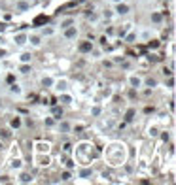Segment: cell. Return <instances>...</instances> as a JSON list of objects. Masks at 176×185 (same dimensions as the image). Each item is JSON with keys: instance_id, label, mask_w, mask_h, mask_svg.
Listing matches in <instances>:
<instances>
[{"instance_id": "1", "label": "cell", "mask_w": 176, "mask_h": 185, "mask_svg": "<svg viewBox=\"0 0 176 185\" xmlns=\"http://www.w3.org/2000/svg\"><path fill=\"white\" fill-rule=\"evenodd\" d=\"M104 159L110 166H121L127 160V146L123 142H112L106 146Z\"/></svg>"}, {"instance_id": "2", "label": "cell", "mask_w": 176, "mask_h": 185, "mask_svg": "<svg viewBox=\"0 0 176 185\" xmlns=\"http://www.w3.org/2000/svg\"><path fill=\"white\" fill-rule=\"evenodd\" d=\"M55 92H66L70 89V81L66 78H61V79H55L53 81V87H51Z\"/></svg>"}, {"instance_id": "3", "label": "cell", "mask_w": 176, "mask_h": 185, "mask_svg": "<svg viewBox=\"0 0 176 185\" xmlns=\"http://www.w3.org/2000/svg\"><path fill=\"white\" fill-rule=\"evenodd\" d=\"M127 83H129V87L131 89H140V87H144V83H142V78L138 74H129L127 76Z\"/></svg>"}, {"instance_id": "4", "label": "cell", "mask_w": 176, "mask_h": 185, "mask_svg": "<svg viewBox=\"0 0 176 185\" xmlns=\"http://www.w3.org/2000/svg\"><path fill=\"white\" fill-rule=\"evenodd\" d=\"M34 163L38 164V166H49L51 159H49V153H34Z\"/></svg>"}, {"instance_id": "5", "label": "cell", "mask_w": 176, "mask_h": 185, "mask_svg": "<svg viewBox=\"0 0 176 185\" xmlns=\"http://www.w3.org/2000/svg\"><path fill=\"white\" fill-rule=\"evenodd\" d=\"M13 43L19 46V47L27 46V43H29V34H27V32H17V34H13Z\"/></svg>"}, {"instance_id": "6", "label": "cell", "mask_w": 176, "mask_h": 185, "mask_svg": "<svg viewBox=\"0 0 176 185\" xmlns=\"http://www.w3.org/2000/svg\"><path fill=\"white\" fill-rule=\"evenodd\" d=\"M95 176V170L93 168H87V166H82L78 170V178L80 179H83V181H87V179H91Z\"/></svg>"}, {"instance_id": "7", "label": "cell", "mask_w": 176, "mask_h": 185, "mask_svg": "<svg viewBox=\"0 0 176 185\" xmlns=\"http://www.w3.org/2000/svg\"><path fill=\"white\" fill-rule=\"evenodd\" d=\"M29 10H30V0H15V11L25 13Z\"/></svg>"}, {"instance_id": "8", "label": "cell", "mask_w": 176, "mask_h": 185, "mask_svg": "<svg viewBox=\"0 0 176 185\" xmlns=\"http://www.w3.org/2000/svg\"><path fill=\"white\" fill-rule=\"evenodd\" d=\"M49 149H51V144L49 142H36L34 153H49Z\"/></svg>"}, {"instance_id": "9", "label": "cell", "mask_w": 176, "mask_h": 185, "mask_svg": "<svg viewBox=\"0 0 176 185\" xmlns=\"http://www.w3.org/2000/svg\"><path fill=\"white\" fill-rule=\"evenodd\" d=\"M59 102L65 104V106H70V104L74 102V96H72L68 91H66V92H59Z\"/></svg>"}, {"instance_id": "10", "label": "cell", "mask_w": 176, "mask_h": 185, "mask_svg": "<svg viewBox=\"0 0 176 185\" xmlns=\"http://www.w3.org/2000/svg\"><path fill=\"white\" fill-rule=\"evenodd\" d=\"M129 11H131L129 4H125V2H119V4H115V15H127Z\"/></svg>"}, {"instance_id": "11", "label": "cell", "mask_w": 176, "mask_h": 185, "mask_svg": "<svg viewBox=\"0 0 176 185\" xmlns=\"http://www.w3.org/2000/svg\"><path fill=\"white\" fill-rule=\"evenodd\" d=\"M63 36H65L66 40H74L76 36H78V29H76V25H72V27H68V29H65V30H63Z\"/></svg>"}, {"instance_id": "12", "label": "cell", "mask_w": 176, "mask_h": 185, "mask_svg": "<svg viewBox=\"0 0 176 185\" xmlns=\"http://www.w3.org/2000/svg\"><path fill=\"white\" fill-rule=\"evenodd\" d=\"M72 25H76V19L74 17H63L61 21H59V29H61V30L68 29V27H72Z\"/></svg>"}, {"instance_id": "13", "label": "cell", "mask_w": 176, "mask_h": 185, "mask_svg": "<svg viewBox=\"0 0 176 185\" xmlns=\"http://www.w3.org/2000/svg\"><path fill=\"white\" fill-rule=\"evenodd\" d=\"M29 43L32 47H40L42 46V34H29Z\"/></svg>"}, {"instance_id": "14", "label": "cell", "mask_w": 176, "mask_h": 185, "mask_svg": "<svg viewBox=\"0 0 176 185\" xmlns=\"http://www.w3.org/2000/svg\"><path fill=\"white\" fill-rule=\"evenodd\" d=\"M78 49H80V53H91L93 51V42H82Z\"/></svg>"}, {"instance_id": "15", "label": "cell", "mask_w": 176, "mask_h": 185, "mask_svg": "<svg viewBox=\"0 0 176 185\" xmlns=\"http://www.w3.org/2000/svg\"><path fill=\"white\" fill-rule=\"evenodd\" d=\"M34 181V178L30 174H27V172H21L19 174V183H32Z\"/></svg>"}, {"instance_id": "16", "label": "cell", "mask_w": 176, "mask_h": 185, "mask_svg": "<svg viewBox=\"0 0 176 185\" xmlns=\"http://www.w3.org/2000/svg\"><path fill=\"white\" fill-rule=\"evenodd\" d=\"M40 81H42V87H47V89H51V87H53V81H55V79L51 78V76H44Z\"/></svg>"}, {"instance_id": "17", "label": "cell", "mask_w": 176, "mask_h": 185, "mask_svg": "<svg viewBox=\"0 0 176 185\" xmlns=\"http://www.w3.org/2000/svg\"><path fill=\"white\" fill-rule=\"evenodd\" d=\"M30 72H32V68H30V62H21V66H19V74L27 76V74H30Z\"/></svg>"}, {"instance_id": "18", "label": "cell", "mask_w": 176, "mask_h": 185, "mask_svg": "<svg viewBox=\"0 0 176 185\" xmlns=\"http://www.w3.org/2000/svg\"><path fill=\"white\" fill-rule=\"evenodd\" d=\"M131 29H133V23H125V25H121V29H119V32H118V36L119 38H123V36L127 34Z\"/></svg>"}, {"instance_id": "19", "label": "cell", "mask_w": 176, "mask_h": 185, "mask_svg": "<svg viewBox=\"0 0 176 185\" xmlns=\"http://www.w3.org/2000/svg\"><path fill=\"white\" fill-rule=\"evenodd\" d=\"M70 128H72L70 121H61V123H59V130H61L63 134H66V132H70Z\"/></svg>"}, {"instance_id": "20", "label": "cell", "mask_w": 176, "mask_h": 185, "mask_svg": "<svg viewBox=\"0 0 176 185\" xmlns=\"http://www.w3.org/2000/svg\"><path fill=\"white\" fill-rule=\"evenodd\" d=\"M138 38H140V42H150V40H151V30H148V29L146 30H140V36H138Z\"/></svg>"}, {"instance_id": "21", "label": "cell", "mask_w": 176, "mask_h": 185, "mask_svg": "<svg viewBox=\"0 0 176 185\" xmlns=\"http://www.w3.org/2000/svg\"><path fill=\"white\" fill-rule=\"evenodd\" d=\"M10 92H11V95H21V92H23V89H21V85H19V83H11V85H10Z\"/></svg>"}, {"instance_id": "22", "label": "cell", "mask_w": 176, "mask_h": 185, "mask_svg": "<svg viewBox=\"0 0 176 185\" xmlns=\"http://www.w3.org/2000/svg\"><path fill=\"white\" fill-rule=\"evenodd\" d=\"M61 181H63V183H68V181H72V172H70V170L61 172Z\"/></svg>"}, {"instance_id": "23", "label": "cell", "mask_w": 176, "mask_h": 185, "mask_svg": "<svg viewBox=\"0 0 176 185\" xmlns=\"http://www.w3.org/2000/svg\"><path fill=\"white\" fill-rule=\"evenodd\" d=\"M10 166L13 168V170H21V168H23V160L17 157V159H13V160H11V164H10Z\"/></svg>"}, {"instance_id": "24", "label": "cell", "mask_w": 176, "mask_h": 185, "mask_svg": "<svg viewBox=\"0 0 176 185\" xmlns=\"http://www.w3.org/2000/svg\"><path fill=\"white\" fill-rule=\"evenodd\" d=\"M142 83H144V85H148V87H151V89H153V87H157V79H155V78L142 79Z\"/></svg>"}, {"instance_id": "25", "label": "cell", "mask_w": 176, "mask_h": 185, "mask_svg": "<svg viewBox=\"0 0 176 185\" xmlns=\"http://www.w3.org/2000/svg\"><path fill=\"white\" fill-rule=\"evenodd\" d=\"M10 127H11V128H19V127H21V117H19V115H15V117L10 121Z\"/></svg>"}, {"instance_id": "26", "label": "cell", "mask_w": 176, "mask_h": 185, "mask_svg": "<svg viewBox=\"0 0 176 185\" xmlns=\"http://www.w3.org/2000/svg\"><path fill=\"white\" fill-rule=\"evenodd\" d=\"M101 114H102V108L101 106H93V108H91V117H101Z\"/></svg>"}, {"instance_id": "27", "label": "cell", "mask_w": 176, "mask_h": 185, "mask_svg": "<svg viewBox=\"0 0 176 185\" xmlns=\"http://www.w3.org/2000/svg\"><path fill=\"white\" fill-rule=\"evenodd\" d=\"M134 114H137V111H134V108H129V110H127V114H125V121H127V123L133 121V119H134Z\"/></svg>"}, {"instance_id": "28", "label": "cell", "mask_w": 176, "mask_h": 185, "mask_svg": "<svg viewBox=\"0 0 176 185\" xmlns=\"http://www.w3.org/2000/svg\"><path fill=\"white\" fill-rule=\"evenodd\" d=\"M30 59H32V55H30L29 51H25V53L19 55V61H21V62H30Z\"/></svg>"}, {"instance_id": "29", "label": "cell", "mask_w": 176, "mask_h": 185, "mask_svg": "<svg viewBox=\"0 0 176 185\" xmlns=\"http://www.w3.org/2000/svg\"><path fill=\"white\" fill-rule=\"evenodd\" d=\"M51 111H53L55 119H61V117H63V108H61V106H55V108H53V110H51Z\"/></svg>"}, {"instance_id": "30", "label": "cell", "mask_w": 176, "mask_h": 185, "mask_svg": "<svg viewBox=\"0 0 176 185\" xmlns=\"http://www.w3.org/2000/svg\"><path fill=\"white\" fill-rule=\"evenodd\" d=\"M165 87H167L169 91H172V89H174V78H172V76H169V79L165 81Z\"/></svg>"}, {"instance_id": "31", "label": "cell", "mask_w": 176, "mask_h": 185, "mask_svg": "<svg viewBox=\"0 0 176 185\" xmlns=\"http://www.w3.org/2000/svg\"><path fill=\"white\" fill-rule=\"evenodd\" d=\"M44 125L46 127H55V117H46L44 119Z\"/></svg>"}, {"instance_id": "32", "label": "cell", "mask_w": 176, "mask_h": 185, "mask_svg": "<svg viewBox=\"0 0 176 185\" xmlns=\"http://www.w3.org/2000/svg\"><path fill=\"white\" fill-rule=\"evenodd\" d=\"M161 13H151V21H153V23H161Z\"/></svg>"}, {"instance_id": "33", "label": "cell", "mask_w": 176, "mask_h": 185, "mask_svg": "<svg viewBox=\"0 0 176 185\" xmlns=\"http://www.w3.org/2000/svg\"><path fill=\"white\" fill-rule=\"evenodd\" d=\"M163 76H165V78L172 76V68H163Z\"/></svg>"}, {"instance_id": "34", "label": "cell", "mask_w": 176, "mask_h": 185, "mask_svg": "<svg viewBox=\"0 0 176 185\" xmlns=\"http://www.w3.org/2000/svg\"><path fill=\"white\" fill-rule=\"evenodd\" d=\"M102 17H104V19H112V17H114V13H112L110 10H104V13H102Z\"/></svg>"}, {"instance_id": "35", "label": "cell", "mask_w": 176, "mask_h": 185, "mask_svg": "<svg viewBox=\"0 0 176 185\" xmlns=\"http://www.w3.org/2000/svg\"><path fill=\"white\" fill-rule=\"evenodd\" d=\"M53 32H55L53 29H44V30H42V36H51Z\"/></svg>"}, {"instance_id": "36", "label": "cell", "mask_w": 176, "mask_h": 185, "mask_svg": "<svg viewBox=\"0 0 176 185\" xmlns=\"http://www.w3.org/2000/svg\"><path fill=\"white\" fill-rule=\"evenodd\" d=\"M99 42H101V46H108V38H106V36H101Z\"/></svg>"}, {"instance_id": "37", "label": "cell", "mask_w": 176, "mask_h": 185, "mask_svg": "<svg viewBox=\"0 0 176 185\" xmlns=\"http://www.w3.org/2000/svg\"><path fill=\"white\" fill-rule=\"evenodd\" d=\"M8 55V49H4V47H0V59H4Z\"/></svg>"}, {"instance_id": "38", "label": "cell", "mask_w": 176, "mask_h": 185, "mask_svg": "<svg viewBox=\"0 0 176 185\" xmlns=\"http://www.w3.org/2000/svg\"><path fill=\"white\" fill-rule=\"evenodd\" d=\"M0 132H2V138H10V132H8L6 128H4V130H0Z\"/></svg>"}, {"instance_id": "39", "label": "cell", "mask_w": 176, "mask_h": 185, "mask_svg": "<svg viewBox=\"0 0 176 185\" xmlns=\"http://www.w3.org/2000/svg\"><path fill=\"white\" fill-rule=\"evenodd\" d=\"M66 168L72 170V168H74V163H72V160H66Z\"/></svg>"}, {"instance_id": "40", "label": "cell", "mask_w": 176, "mask_h": 185, "mask_svg": "<svg viewBox=\"0 0 176 185\" xmlns=\"http://www.w3.org/2000/svg\"><path fill=\"white\" fill-rule=\"evenodd\" d=\"M114 4H119V2H125V0H112Z\"/></svg>"}, {"instance_id": "41", "label": "cell", "mask_w": 176, "mask_h": 185, "mask_svg": "<svg viewBox=\"0 0 176 185\" xmlns=\"http://www.w3.org/2000/svg\"><path fill=\"white\" fill-rule=\"evenodd\" d=\"M0 72H2V68H0Z\"/></svg>"}]
</instances>
